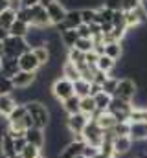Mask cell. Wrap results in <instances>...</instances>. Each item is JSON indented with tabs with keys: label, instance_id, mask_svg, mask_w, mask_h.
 <instances>
[{
	"label": "cell",
	"instance_id": "obj_43",
	"mask_svg": "<svg viewBox=\"0 0 147 158\" xmlns=\"http://www.w3.org/2000/svg\"><path fill=\"white\" fill-rule=\"evenodd\" d=\"M7 7L13 9L15 13H19V11L24 7V4H22V0H7Z\"/></svg>",
	"mask_w": 147,
	"mask_h": 158
},
{
	"label": "cell",
	"instance_id": "obj_6",
	"mask_svg": "<svg viewBox=\"0 0 147 158\" xmlns=\"http://www.w3.org/2000/svg\"><path fill=\"white\" fill-rule=\"evenodd\" d=\"M132 109H134V105H132V103L123 101V99H118V98H112L110 107H109V110H107V112H110V114L118 119V121H129Z\"/></svg>",
	"mask_w": 147,
	"mask_h": 158
},
{
	"label": "cell",
	"instance_id": "obj_29",
	"mask_svg": "<svg viewBox=\"0 0 147 158\" xmlns=\"http://www.w3.org/2000/svg\"><path fill=\"white\" fill-rule=\"evenodd\" d=\"M94 99H96V107H98V110H99V112H107L109 107H110V101H112V96L105 94V92H101V94H98Z\"/></svg>",
	"mask_w": 147,
	"mask_h": 158
},
{
	"label": "cell",
	"instance_id": "obj_46",
	"mask_svg": "<svg viewBox=\"0 0 147 158\" xmlns=\"http://www.w3.org/2000/svg\"><path fill=\"white\" fill-rule=\"evenodd\" d=\"M22 4H24V7H35V6H39V0H22Z\"/></svg>",
	"mask_w": 147,
	"mask_h": 158
},
{
	"label": "cell",
	"instance_id": "obj_23",
	"mask_svg": "<svg viewBox=\"0 0 147 158\" xmlns=\"http://www.w3.org/2000/svg\"><path fill=\"white\" fill-rule=\"evenodd\" d=\"M81 112L88 118H94L96 112H98V107H96V99L92 96H86V98H81Z\"/></svg>",
	"mask_w": 147,
	"mask_h": 158
},
{
	"label": "cell",
	"instance_id": "obj_44",
	"mask_svg": "<svg viewBox=\"0 0 147 158\" xmlns=\"http://www.w3.org/2000/svg\"><path fill=\"white\" fill-rule=\"evenodd\" d=\"M98 153H99V149H96V147H92V145H85V149H83V155L86 158H94Z\"/></svg>",
	"mask_w": 147,
	"mask_h": 158
},
{
	"label": "cell",
	"instance_id": "obj_12",
	"mask_svg": "<svg viewBox=\"0 0 147 158\" xmlns=\"http://www.w3.org/2000/svg\"><path fill=\"white\" fill-rule=\"evenodd\" d=\"M32 13H33V28H40V30H46V28H50L52 26V22H50V17H48V9L44 7V6H35V7H32Z\"/></svg>",
	"mask_w": 147,
	"mask_h": 158
},
{
	"label": "cell",
	"instance_id": "obj_13",
	"mask_svg": "<svg viewBox=\"0 0 147 158\" xmlns=\"http://www.w3.org/2000/svg\"><path fill=\"white\" fill-rule=\"evenodd\" d=\"M132 138L131 136H116L114 138V153L116 156L121 158V156H127L129 153H132Z\"/></svg>",
	"mask_w": 147,
	"mask_h": 158
},
{
	"label": "cell",
	"instance_id": "obj_31",
	"mask_svg": "<svg viewBox=\"0 0 147 158\" xmlns=\"http://www.w3.org/2000/svg\"><path fill=\"white\" fill-rule=\"evenodd\" d=\"M15 86H13V81L11 77L0 74V96H6V94H13Z\"/></svg>",
	"mask_w": 147,
	"mask_h": 158
},
{
	"label": "cell",
	"instance_id": "obj_3",
	"mask_svg": "<svg viewBox=\"0 0 147 158\" xmlns=\"http://www.w3.org/2000/svg\"><path fill=\"white\" fill-rule=\"evenodd\" d=\"M28 50H32L28 46V42L24 37H13V35H7V39L4 40V55L7 57H15L19 59L22 53H26Z\"/></svg>",
	"mask_w": 147,
	"mask_h": 158
},
{
	"label": "cell",
	"instance_id": "obj_16",
	"mask_svg": "<svg viewBox=\"0 0 147 158\" xmlns=\"http://www.w3.org/2000/svg\"><path fill=\"white\" fill-rule=\"evenodd\" d=\"M0 155H2V158H15L17 156V151H15V140H13L7 132L0 138Z\"/></svg>",
	"mask_w": 147,
	"mask_h": 158
},
{
	"label": "cell",
	"instance_id": "obj_21",
	"mask_svg": "<svg viewBox=\"0 0 147 158\" xmlns=\"http://www.w3.org/2000/svg\"><path fill=\"white\" fill-rule=\"evenodd\" d=\"M61 76L66 77L68 81H72V83H75V81L81 79V72H79V68H77L74 63L65 61V64H63V68H61Z\"/></svg>",
	"mask_w": 147,
	"mask_h": 158
},
{
	"label": "cell",
	"instance_id": "obj_52",
	"mask_svg": "<svg viewBox=\"0 0 147 158\" xmlns=\"http://www.w3.org/2000/svg\"><path fill=\"white\" fill-rule=\"evenodd\" d=\"M0 70H2V61H0Z\"/></svg>",
	"mask_w": 147,
	"mask_h": 158
},
{
	"label": "cell",
	"instance_id": "obj_47",
	"mask_svg": "<svg viewBox=\"0 0 147 158\" xmlns=\"http://www.w3.org/2000/svg\"><path fill=\"white\" fill-rule=\"evenodd\" d=\"M52 2H55V0H39V4H40V6H44V7H48Z\"/></svg>",
	"mask_w": 147,
	"mask_h": 158
},
{
	"label": "cell",
	"instance_id": "obj_33",
	"mask_svg": "<svg viewBox=\"0 0 147 158\" xmlns=\"http://www.w3.org/2000/svg\"><path fill=\"white\" fill-rule=\"evenodd\" d=\"M66 61H70V63H74V64L77 66V64L85 63V53H83V52H79L77 48H72V50H68V52H66Z\"/></svg>",
	"mask_w": 147,
	"mask_h": 158
},
{
	"label": "cell",
	"instance_id": "obj_32",
	"mask_svg": "<svg viewBox=\"0 0 147 158\" xmlns=\"http://www.w3.org/2000/svg\"><path fill=\"white\" fill-rule=\"evenodd\" d=\"M74 48H77V50H79V52H83V53H90V52H94V40L79 37Z\"/></svg>",
	"mask_w": 147,
	"mask_h": 158
},
{
	"label": "cell",
	"instance_id": "obj_30",
	"mask_svg": "<svg viewBox=\"0 0 147 158\" xmlns=\"http://www.w3.org/2000/svg\"><path fill=\"white\" fill-rule=\"evenodd\" d=\"M118 85H120V77H116V76H109V77H107V81L101 85V88H103V92H105V94H109V96H112V98H114Z\"/></svg>",
	"mask_w": 147,
	"mask_h": 158
},
{
	"label": "cell",
	"instance_id": "obj_25",
	"mask_svg": "<svg viewBox=\"0 0 147 158\" xmlns=\"http://www.w3.org/2000/svg\"><path fill=\"white\" fill-rule=\"evenodd\" d=\"M30 30H32L30 24H26V22H22V20L17 19V22H15V24L11 26V30H9V35H13V37H26V35L30 33Z\"/></svg>",
	"mask_w": 147,
	"mask_h": 158
},
{
	"label": "cell",
	"instance_id": "obj_28",
	"mask_svg": "<svg viewBox=\"0 0 147 158\" xmlns=\"http://www.w3.org/2000/svg\"><path fill=\"white\" fill-rule=\"evenodd\" d=\"M33 53H35L37 61L40 63V66H46L50 63V59H52V53H50V50L46 46H37V48H33Z\"/></svg>",
	"mask_w": 147,
	"mask_h": 158
},
{
	"label": "cell",
	"instance_id": "obj_36",
	"mask_svg": "<svg viewBox=\"0 0 147 158\" xmlns=\"http://www.w3.org/2000/svg\"><path fill=\"white\" fill-rule=\"evenodd\" d=\"M17 19L32 26V24H33V13H32V7H22V9L17 13Z\"/></svg>",
	"mask_w": 147,
	"mask_h": 158
},
{
	"label": "cell",
	"instance_id": "obj_15",
	"mask_svg": "<svg viewBox=\"0 0 147 158\" xmlns=\"http://www.w3.org/2000/svg\"><path fill=\"white\" fill-rule=\"evenodd\" d=\"M0 61H2V70H0V74H4V76H7V77H13V76H17V74L20 72V68H19V59L4 55Z\"/></svg>",
	"mask_w": 147,
	"mask_h": 158
},
{
	"label": "cell",
	"instance_id": "obj_54",
	"mask_svg": "<svg viewBox=\"0 0 147 158\" xmlns=\"http://www.w3.org/2000/svg\"><path fill=\"white\" fill-rule=\"evenodd\" d=\"M40 158H46V156H40Z\"/></svg>",
	"mask_w": 147,
	"mask_h": 158
},
{
	"label": "cell",
	"instance_id": "obj_5",
	"mask_svg": "<svg viewBox=\"0 0 147 158\" xmlns=\"http://www.w3.org/2000/svg\"><path fill=\"white\" fill-rule=\"evenodd\" d=\"M136 92H138V85H136V81H134V79H131V77H121V79H120V85H118V88H116V94H114V98L132 103V101H134V98H136Z\"/></svg>",
	"mask_w": 147,
	"mask_h": 158
},
{
	"label": "cell",
	"instance_id": "obj_14",
	"mask_svg": "<svg viewBox=\"0 0 147 158\" xmlns=\"http://www.w3.org/2000/svg\"><path fill=\"white\" fill-rule=\"evenodd\" d=\"M26 142L39 147V149H44V145H46V131L39 129V127H30L26 131Z\"/></svg>",
	"mask_w": 147,
	"mask_h": 158
},
{
	"label": "cell",
	"instance_id": "obj_26",
	"mask_svg": "<svg viewBox=\"0 0 147 158\" xmlns=\"http://www.w3.org/2000/svg\"><path fill=\"white\" fill-rule=\"evenodd\" d=\"M77 39H79V35H77L75 30H66V31L61 33V42H63V46L66 50H72L75 46V42H77Z\"/></svg>",
	"mask_w": 147,
	"mask_h": 158
},
{
	"label": "cell",
	"instance_id": "obj_37",
	"mask_svg": "<svg viewBox=\"0 0 147 158\" xmlns=\"http://www.w3.org/2000/svg\"><path fill=\"white\" fill-rule=\"evenodd\" d=\"M131 132V123L129 121H118L114 127V134L116 136H129Z\"/></svg>",
	"mask_w": 147,
	"mask_h": 158
},
{
	"label": "cell",
	"instance_id": "obj_48",
	"mask_svg": "<svg viewBox=\"0 0 147 158\" xmlns=\"http://www.w3.org/2000/svg\"><path fill=\"white\" fill-rule=\"evenodd\" d=\"M7 7V0H0V13Z\"/></svg>",
	"mask_w": 147,
	"mask_h": 158
},
{
	"label": "cell",
	"instance_id": "obj_10",
	"mask_svg": "<svg viewBox=\"0 0 147 158\" xmlns=\"http://www.w3.org/2000/svg\"><path fill=\"white\" fill-rule=\"evenodd\" d=\"M19 68L24 70V72H35L37 74L39 68H42V66H40V63L37 61L33 50H28L26 53H22V55L19 57Z\"/></svg>",
	"mask_w": 147,
	"mask_h": 158
},
{
	"label": "cell",
	"instance_id": "obj_1",
	"mask_svg": "<svg viewBox=\"0 0 147 158\" xmlns=\"http://www.w3.org/2000/svg\"><path fill=\"white\" fill-rule=\"evenodd\" d=\"M24 107H26L30 118L33 121V127H39V129H44V131H46L48 125L52 123L50 109H48L42 101H28Z\"/></svg>",
	"mask_w": 147,
	"mask_h": 158
},
{
	"label": "cell",
	"instance_id": "obj_2",
	"mask_svg": "<svg viewBox=\"0 0 147 158\" xmlns=\"http://www.w3.org/2000/svg\"><path fill=\"white\" fill-rule=\"evenodd\" d=\"M50 92H52V96H53V98H55L59 103H63V101H66L68 98L75 96V90H74V83H72V81H68L66 77H63V76L52 81Z\"/></svg>",
	"mask_w": 147,
	"mask_h": 158
},
{
	"label": "cell",
	"instance_id": "obj_18",
	"mask_svg": "<svg viewBox=\"0 0 147 158\" xmlns=\"http://www.w3.org/2000/svg\"><path fill=\"white\" fill-rule=\"evenodd\" d=\"M90 119H96L98 121V125L103 129V131H114V127H116V123H118V119L114 118L110 112H96V116Z\"/></svg>",
	"mask_w": 147,
	"mask_h": 158
},
{
	"label": "cell",
	"instance_id": "obj_4",
	"mask_svg": "<svg viewBox=\"0 0 147 158\" xmlns=\"http://www.w3.org/2000/svg\"><path fill=\"white\" fill-rule=\"evenodd\" d=\"M103 136H105V131L98 125L96 119H90L88 125H86V129L83 131V142L86 145H92V147L99 149L101 143H103Z\"/></svg>",
	"mask_w": 147,
	"mask_h": 158
},
{
	"label": "cell",
	"instance_id": "obj_38",
	"mask_svg": "<svg viewBox=\"0 0 147 158\" xmlns=\"http://www.w3.org/2000/svg\"><path fill=\"white\" fill-rule=\"evenodd\" d=\"M144 4V0H123L121 11H134L136 7H140Z\"/></svg>",
	"mask_w": 147,
	"mask_h": 158
},
{
	"label": "cell",
	"instance_id": "obj_40",
	"mask_svg": "<svg viewBox=\"0 0 147 158\" xmlns=\"http://www.w3.org/2000/svg\"><path fill=\"white\" fill-rule=\"evenodd\" d=\"M75 31H77V35L83 37V39H92V33H90V26H88V24H81Z\"/></svg>",
	"mask_w": 147,
	"mask_h": 158
},
{
	"label": "cell",
	"instance_id": "obj_7",
	"mask_svg": "<svg viewBox=\"0 0 147 158\" xmlns=\"http://www.w3.org/2000/svg\"><path fill=\"white\" fill-rule=\"evenodd\" d=\"M88 121H90L88 116H85L83 112H77V114H72V116H66V129L70 131V134H74L77 138V136L83 134Z\"/></svg>",
	"mask_w": 147,
	"mask_h": 158
},
{
	"label": "cell",
	"instance_id": "obj_17",
	"mask_svg": "<svg viewBox=\"0 0 147 158\" xmlns=\"http://www.w3.org/2000/svg\"><path fill=\"white\" fill-rule=\"evenodd\" d=\"M129 123H131L129 136L132 138V142L147 140V121H129Z\"/></svg>",
	"mask_w": 147,
	"mask_h": 158
},
{
	"label": "cell",
	"instance_id": "obj_8",
	"mask_svg": "<svg viewBox=\"0 0 147 158\" xmlns=\"http://www.w3.org/2000/svg\"><path fill=\"white\" fill-rule=\"evenodd\" d=\"M81 24H83L81 9H68L65 22H61L59 26H53V28H55V30H57V33L61 35V33H63V31H66V30H77Z\"/></svg>",
	"mask_w": 147,
	"mask_h": 158
},
{
	"label": "cell",
	"instance_id": "obj_22",
	"mask_svg": "<svg viewBox=\"0 0 147 158\" xmlns=\"http://www.w3.org/2000/svg\"><path fill=\"white\" fill-rule=\"evenodd\" d=\"M61 107H63V110H65V114H66V116L77 114V112H81V98L72 96V98H68L66 101H63V103H61Z\"/></svg>",
	"mask_w": 147,
	"mask_h": 158
},
{
	"label": "cell",
	"instance_id": "obj_27",
	"mask_svg": "<svg viewBox=\"0 0 147 158\" xmlns=\"http://www.w3.org/2000/svg\"><path fill=\"white\" fill-rule=\"evenodd\" d=\"M90 81H85V79H79L74 83V90H75V96L77 98H86L90 96Z\"/></svg>",
	"mask_w": 147,
	"mask_h": 158
},
{
	"label": "cell",
	"instance_id": "obj_41",
	"mask_svg": "<svg viewBox=\"0 0 147 158\" xmlns=\"http://www.w3.org/2000/svg\"><path fill=\"white\" fill-rule=\"evenodd\" d=\"M98 59H99V55H98L96 52L85 53V61H86V64H88V66H96V64H98Z\"/></svg>",
	"mask_w": 147,
	"mask_h": 158
},
{
	"label": "cell",
	"instance_id": "obj_34",
	"mask_svg": "<svg viewBox=\"0 0 147 158\" xmlns=\"http://www.w3.org/2000/svg\"><path fill=\"white\" fill-rule=\"evenodd\" d=\"M20 158H40L42 156V149H39L35 145H32V143H28L26 147H24V151L19 155Z\"/></svg>",
	"mask_w": 147,
	"mask_h": 158
},
{
	"label": "cell",
	"instance_id": "obj_51",
	"mask_svg": "<svg viewBox=\"0 0 147 158\" xmlns=\"http://www.w3.org/2000/svg\"><path fill=\"white\" fill-rule=\"evenodd\" d=\"M75 158H86V156H85V155H77Z\"/></svg>",
	"mask_w": 147,
	"mask_h": 158
},
{
	"label": "cell",
	"instance_id": "obj_45",
	"mask_svg": "<svg viewBox=\"0 0 147 158\" xmlns=\"http://www.w3.org/2000/svg\"><path fill=\"white\" fill-rule=\"evenodd\" d=\"M101 92H103L101 85H98V83H92V85H90V96H92V98H96V96L101 94Z\"/></svg>",
	"mask_w": 147,
	"mask_h": 158
},
{
	"label": "cell",
	"instance_id": "obj_9",
	"mask_svg": "<svg viewBox=\"0 0 147 158\" xmlns=\"http://www.w3.org/2000/svg\"><path fill=\"white\" fill-rule=\"evenodd\" d=\"M48 17H50V22H52V26H59L61 22H65V19H66V13H68V7L61 2V0H55V2H52L48 7Z\"/></svg>",
	"mask_w": 147,
	"mask_h": 158
},
{
	"label": "cell",
	"instance_id": "obj_20",
	"mask_svg": "<svg viewBox=\"0 0 147 158\" xmlns=\"http://www.w3.org/2000/svg\"><path fill=\"white\" fill-rule=\"evenodd\" d=\"M15 22H17V13H15L13 9H9V7H6V9L0 13V28L9 33V30H11V26H13Z\"/></svg>",
	"mask_w": 147,
	"mask_h": 158
},
{
	"label": "cell",
	"instance_id": "obj_53",
	"mask_svg": "<svg viewBox=\"0 0 147 158\" xmlns=\"http://www.w3.org/2000/svg\"><path fill=\"white\" fill-rule=\"evenodd\" d=\"M15 158H20V156H19V155H17V156H15Z\"/></svg>",
	"mask_w": 147,
	"mask_h": 158
},
{
	"label": "cell",
	"instance_id": "obj_24",
	"mask_svg": "<svg viewBox=\"0 0 147 158\" xmlns=\"http://www.w3.org/2000/svg\"><path fill=\"white\" fill-rule=\"evenodd\" d=\"M125 50H123V44L121 42H110V44H105V55H109L110 59L114 61H121Z\"/></svg>",
	"mask_w": 147,
	"mask_h": 158
},
{
	"label": "cell",
	"instance_id": "obj_39",
	"mask_svg": "<svg viewBox=\"0 0 147 158\" xmlns=\"http://www.w3.org/2000/svg\"><path fill=\"white\" fill-rule=\"evenodd\" d=\"M105 7H109L112 11H120L121 9V6H123V0H103L101 2Z\"/></svg>",
	"mask_w": 147,
	"mask_h": 158
},
{
	"label": "cell",
	"instance_id": "obj_35",
	"mask_svg": "<svg viewBox=\"0 0 147 158\" xmlns=\"http://www.w3.org/2000/svg\"><path fill=\"white\" fill-rule=\"evenodd\" d=\"M81 19L83 24H94L96 22V7H81Z\"/></svg>",
	"mask_w": 147,
	"mask_h": 158
},
{
	"label": "cell",
	"instance_id": "obj_50",
	"mask_svg": "<svg viewBox=\"0 0 147 158\" xmlns=\"http://www.w3.org/2000/svg\"><path fill=\"white\" fill-rule=\"evenodd\" d=\"M94 158H110V156H107V155H103V153L99 151V153H98V155H96ZM114 158H116V156H114Z\"/></svg>",
	"mask_w": 147,
	"mask_h": 158
},
{
	"label": "cell",
	"instance_id": "obj_11",
	"mask_svg": "<svg viewBox=\"0 0 147 158\" xmlns=\"http://www.w3.org/2000/svg\"><path fill=\"white\" fill-rule=\"evenodd\" d=\"M11 81H13L15 88L24 90V88H30V86H33L37 83V74L35 72H24V70H20L17 76L11 77Z\"/></svg>",
	"mask_w": 147,
	"mask_h": 158
},
{
	"label": "cell",
	"instance_id": "obj_42",
	"mask_svg": "<svg viewBox=\"0 0 147 158\" xmlns=\"http://www.w3.org/2000/svg\"><path fill=\"white\" fill-rule=\"evenodd\" d=\"M28 145V142H26V136H22V138H15V151H17V155H20L22 151H24V147Z\"/></svg>",
	"mask_w": 147,
	"mask_h": 158
},
{
	"label": "cell",
	"instance_id": "obj_49",
	"mask_svg": "<svg viewBox=\"0 0 147 158\" xmlns=\"http://www.w3.org/2000/svg\"><path fill=\"white\" fill-rule=\"evenodd\" d=\"M4 57V40H0V59Z\"/></svg>",
	"mask_w": 147,
	"mask_h": 158
},
{
	"label": "cell",
	"instance_id": "obj_19",
	"mask_svg": "<svg viewBox=\"0 0 147 158\" xmlns=\"http://www.w3.org/2000/svg\"><path fill=\"white\" fill-rule=\"evenodd\" d=\"M17 101L13 98V94H6V96H0V116L7 118L15 109H17Z\"/></svg>",
	"mask_w": 147,
	"mask_h": 158
}]
</instances>
